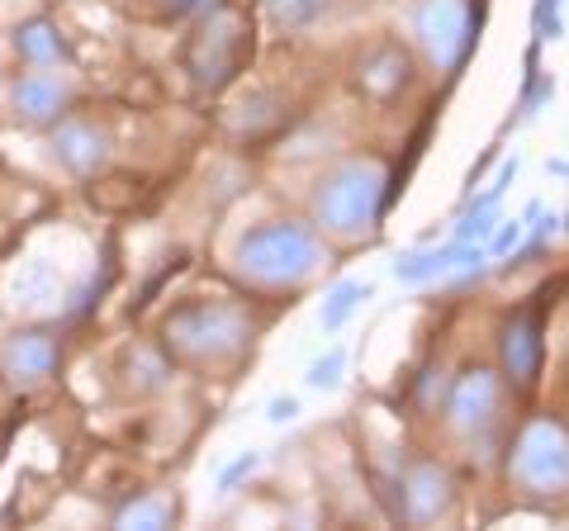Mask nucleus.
<instances>
[{"mask_svg": "<svg viewBox=\"0 0 569 531\" xmlns=\"http://www.w3.org/2000/svg\"><path fill=\"white\" fill-rule=\"evenodd\" d=\"M389 194H395V171H389L385 157L351 152L313 181V194H309L313 228L337 242H366L376 238V228L389 209Z\"/></svg>", "mask_w": 569, "mask_h": 531, "instance_id": "nucleus-1", "label": "nucleus"}, {"mask_svg": "<svg viewBox=\"0 0 569 531\" xmlns=\"http://www.w3.org/2000/svg\"><path fill=\"white\" fill-rule=\"evenodd\" d=\"M328 266V242L313 219H261L233 242V275L252 290H299Z\"/></svg>", "mask_w": 569, "mask_h": 531, "instance_id": "nucleus-2", "label": "nucleus"}, {"mask_svg": "<svg viewBox=\"0 0 569 531\" xmlns=\"http://www.w3.org/2000/svg\"><path fill=\"white\" fill-rule=\"evenodd\" d=\"M503 480L527 503L569 499V422L560 413L537 409L508 432Z\"/></svg>", "mask_w": 569, "mask_h": 531, "instance_id": "nucleus-3", "label": "nucleus"}, {"mask_svg": "<svg viewBox=\"0 0 569 531\" xmlns=\"http://www.w3.org/2000/svg\"><path fill=\"white\" fill-rule=\"evenodd\" d=\"M162 342L181 361L228 365L252 347V313L233 299H186L162 318Z\"/></svg>", "mask_w": 569, "mask_h": 531, "instance_id": "nucleus-4", "label": "nucleus"}, {"mask_svg": "<svg viewBox=\"0 0 569 531\" xmlns=\"http://www.w3.org/2000/svg\"><path fill=\"white\" fill-rule=\"evenodd\" d=\"M512 389L498 375V365H466L460 375L447 384V399H441V418H447V432L470 441V447H485V441L503 428V409H508Z\"/></svg>", "mask_w": 569, "mask_h": 531, "instance_id": "nucleus-5", "label": "nucleus"}, {"mask_svg": "<svg viewBox=\"0 0 569 531\" xmlns=\"http://www.w3.org/2000/svg\"><path fill=\"white\" fill-rule=\"evenodd\" d=\"M408 29L422 52V62L437 77H456L475 48V10L470 0H413Z\"/></svg>", "mask_w": 569, "mask_h": 531, "instance_id": "nucleus-6", "label": "nucleus"}, {"mask_svg": "<svg viewBox=\"0 0 569 531\" xmlns=\"http://www.w3.org/2000/svg\"><path fill=\"white\" fill-rule=\"evenodd\" d=\"M493 351H498V375L512 394H531L546 375V318L541 304H522L503 313L493 328Z\"/></svg>", "mask_w": 569, "mask_h": 531, "instance_id": "nucleus-7", "label": "nucleus"}, {"mask_svg": "<svg viewBox=\"0 0 569 531\" xmlns=\"http://www.w3.org/2000/svg\"><path fill=\"white\" fill-rule=\"evenodd\" d=\"M389 489H395L389 518H399L403 527L441 522L456 508V474L447 470V460H437V455H418Z\"/></svg>", "mask_w": 569, "mask_h": 531, "instance_id": "nucleus-8", "label": "nucleus"}, {"mask_svg": "<svg viewBox=\"0 0 569 531\" xmlns=\"http://www.w3.org/2000/svg\"><path fill=\"white\" fill-rule=\"evenodd\" d=\"M247 20L233 10H213L204 14V29H200V43H194V81L204 86V91H223L228 81L242 72V52H247Z\"/></svg>", "mask_w": 569, "mask_h": 531, "instance_id": "nucleus-9", "label": "nucleus"}, {"mask_svg": "<svg viewBox=\"0 0 569 531\" xmlns=\"http://www.w3.org/2000/svg\"><path fill=\"white\" fill-rule=\"evenodd\" d=\"M351 86L356 96L370 104H395L408 86H413V58L408 48H399L395 39H380L376 48H366L351 67Z\"/></svg>", "mask_w": 569, "mask_h": 531, "instance_id": "nucleus-10", "label": "nucleus"}, {"mask_svg": "<svg viewBox=\"0 0 569 531\" xmlns=\"http://www.w3.org/2000/svg\"><path fill=\"white\" fill-rule=\"evenodd\" d=\"M52 152H58V162L77 176V181H91V176L110 167L114 143L96 119H58L52 123Z\"/></svg>", "mask_w": 569, "mask_h": 531, "instance_id": "nucleus-11", "label": "nucleus"}, {"mask_svg": "<svg viewBox=\"0 0 569 531\" xmlns=\"http://www.w3.org/2000/svg\"><path fill=\"white\" fill-rule=\"evenodd\" d=\"M0 370L10 375V384L20 389H33L43 384L52 370H58V342H52V332H14V338L0 347Z\"/></svg>", "mask_w": 569, "mask_h": 531, "instance_id": "nucleus-12", "label": "nucleus"}, {"mask_svg": "<svg viewBox=\"0 0 569 531\" xmlns=\"http://www.w3.org/2000/svg\"><path fill=\"white\" fill-rule=\"evenodd\" d=\"M14 110L29 123H58L71 110V81L62 72H24L14 81Z\"/></svg>", "mask_w": 569, "mask_h": 531, "instance_id": "nucleus-13", "label": "nucleus"}, {"mask_svg": "<svg viewBox=\"0 0 569 531\" xmlns=\"http://www.w3.org/2000/svg\"><path fill=\"white\" fill-rule=\"evenodd\" d=\"M14 52H20L29 67H58V62L71 58L62 29L52 20H24L20 29H14Z\"/></svg>", "mask_w": 569, "mask_h": 531, "instance_id": "nucleus-14", "label": "nucleus"}, {"mask_svg": "<svg viewBox=\"0 0 569 531\" xmlns=\"http://www.w3.org/2000/svg\"><path fill=\"white\" fill-rule=\"evenodd\" d=\"M6 294H10V304L14 309H43V304H52V299L62 294V285H58V275H52V266L48 261H24L20 271L10 275V285H6Z\"/></svg>", "mask_w": 569, "mask_h": 531, "instance_id": "nucleus-15", "label": "nucleus"}, {"mask_svg": "<svg viewBox=\"0 0 569 531\" xmlns=\"http://www.w3.org/2000/svg\"><path fill=\"white\" fill-rule=\"evenodd\" d=\"M376 294V285L370 280H337V285L323 294V304H318V328L323 332H342L356 313H361V304Z\"/></svg>", "mask_w": 569, "mask_h": 531, "instance_id": "nucleus-16", "label": "nucleus"}, {"mask_svg": "<svg viewBox=\"0 0 569 531\" xmlns=\"http://www.w3.org/2000/svg\"><path fill=\"white\" fill-rule=\"evenodd\" d=\"M176 522V503L171 499H133V503H123L119 512H114V527H123V531H162V527H171Z\"/></svg>", "mask_w": 569, "mask_h": 531, "instance_id": "nucleus-17", "label": "nucleus"}, {"mask_svg": "<svg viewBox=\"0 0 569 531\" xmlns=\"http://www.w3.org/2000/svg\"><path fill=\"white\" fill-rule=\"evenodd\" d=\"M328 6H332V0H266V14H271L276 29L299 33V29H309V24L323 20Z\"/></svg>", "mask_w": 569, "mask_h": 531, "instance_id": "nucleus-18", "label": "nucleus"}, {"mask_svg": "<svg viewBox=\"0 0 569 531\" xmlns=\"http://www.w3.org/2000/svg\"><path fill=\"white\" fill-rule=\"evenodd\" d=\"M342 380H347V347H328L305 375V384L313 389V394H337Z\"/></svg>", "mask_w": 569, "mask_h": 531, "instance_id": "nucleus-19", "label": "nucleus"}, {"mask_svg": "<svg viewBox=\"0 0 569 531\" xmlns=\"http://www.w3.org/2000/svg\"><path fill=\"white\" fill-rule=\"evenodd\" d=\"M537 209H541V200H531L518 219H498L493 238L485 242V257H489V261H508V257H512V247H518V242H522V233H527V219L537 214Z\"/></svg>", "mask_w": 569, "mask_h": 531, "instance_id": "nucleus-20", "label": "nucleus"}, {"mask_svg": "<svg viewBox=\"0 0 569 531\" xmlns=\"http://www.w3.org/2000/svg\"><path fill=\"white\" fill-rule=\"evenodd\" d=\"M257 470H261V451H238L219 474H213V493H219V499H228V493H238Z\"/></svg>", "mask_w": 569, "mask_h": 531, "instance_id": "nucleus-21", "label": "nucleus"}, {"mask_svg": "<svg viewBox=\"0 0 569 531\" xmlns=\"http://www.w3.org/2000/svg\"><path fill=\"white\" fill-rule=\"evenodd\" d=\"M498 219H503V214H498V209H460V219H456V228H451V238L456 242H479V247H485L489 238H493V228H498Z\"/></svg>", "mask_w": 569, "mask_h": 531, "instance_id": "nucleus-22", "label": "nucleus"}, {"mask_svg": "<svg viewBox=\"0 0 569 531\" xmlns=\"http://www.w3.org/2000/svg\"><path fill=\"white\" fill-rule=\"evenodd\" d=\"M447 384H451V375L441 365H422L418 370V389H413V403L422 413H432V409H441V399H447Z\"/></svg>", "mask_w": 569, "mask_h": 531, "instance_id": "nucleus-23", "label": "nucleus"}, {"mask_svg": "<svg viewBox=\"0 0 569 531\" xmlns=\"http://www.w3.org/2000/svg\"><path fill=\"white\" fill-rule=\"evenodd\" d=\"M556 100V77H546V72H537L527 81V96H522V104H518V123H531L537 119L546 104Z\"/></svg>", "mask_w": 569, "mask_h": 531, "instance_id": "nucleus-24", "label": "nucleus"}, {"mask_svg": "<svg viewBox=\"0 0 569 531\" xmlns=\"http://www.w3.org/2000/svg\"><path fill=\"white\" fill-rule=\"evenodd\" d=\"M295 418H299L295 394H276L271 403H266V422H271V428H284V422H295Z\"/></svg>", "mask_w": 569, "mask_h": 531, "instance_id": "nucleus-25", "label": "nucleus"}, {"mask_svg": "<svg viewBox=\"0 0 569 531\" xmlns=\"http://www.w3.org/2000/svg\"><path fill=\"white\" fill-rule=\"evenodd\" d=\"M223 6H228V0H186V14H213Z\"/></svg>", "mask_w": 569, "mask_h": 531, "instance_id": "nucleus-26", "label": "nucleus"}, {"mask_svg": "<svg viewBox=\"0 0 569 531\" xmlns=\"http://www.w3.org/2000/svg\"><path fill=\"white\" fill-rule=\"evenodd\" d=\"M546 171H550V176H569V162H565V157H556V162H550Z\"/></svg>", "mask_w": 569, "mask_h": 531, "instance_id": "nucleus-27", "label": "nucleus"}, {"mask_svg": "<svg viewBox=\"0 0 569 531\" xmlns=\"http://www.w3.org/2000/svg\"><path fill=\"white\" fill-rule=\"evenodd\" d=\"M167 6H171L176 14H186V0H167Z\"/></svg>", "mask_w": 569, "mask_h": 531, "instance_id": "nucleus-28", "label": "nucleus"}]
</instances>
